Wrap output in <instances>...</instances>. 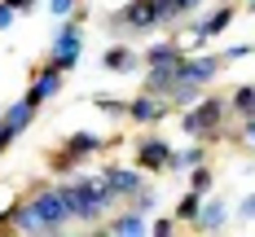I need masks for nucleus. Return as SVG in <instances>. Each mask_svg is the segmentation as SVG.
<instances>
[{
  "label": "nucleus",
  "mask_w": 255,
  "mask_h": 237,
  "mask_svg": "<svg viewBox=\"0 0 255 237\" xmlns=\"http://www.w3.org/2000/svg\"><path fill=\"white\" fill-rule=\"evenodd\" d=\"M13 224H18V233H53L49 224L35 215V207H22L18 215H13Z\"/></svg>",
  "instance_id": "11"
},
{
  "label": "nucleus",
  "mask_w": 255,
  "mask_h": 237,
  "mask_svg": "<svg viewBox=\"0 0 255 237\" xmlns=\"http://www.w3.org/2000/svg\"><path fill=\"white\" fill-rule=\"evenodd\" d=\"M211 75H216V57H194V62L180 57V79H189V83H207Z\"/></svg>",
  "instance_id": "7"
},
{
  "label": "nucleus",
  "mask_w": 255,
  "mask_h": 237,
  "mask_svg": "<svg viewBox=\"0 0 255 237\" xmlns=\"http://www.w3.org/2000/svg\"><path fill=\"white\" fill-rule=\"evenodd\" d=\"M31 207H35V215H40L49 229H57V224L66 220V202H62V193H57V189H44V193H35V202H31Z\"/></svg>",
  "instance_id": "1"
},
{
  "label": "nucleus",
  "mask_w": 255,
  "mask_h": 237,
  "mask_svg": "<svg viewBox=\"0 0 255 237\" xmlns=\"http://www.w3.org/2000/svg\"><path fill=\"white\" fill-rule=\"evenodd\" d=\"M220 220H225V207H220V202H211V207L198 215V224H203V229H220Z\"/></svg>",
  "instance_id": "17"
},
{
  "label": "nucleus",
  "mask_w": 255,
  "mask_h": 237,
  "mask_svg": "<svg viewBox=\"0 0 255 237\" xmlns=\"http://www.w3.org/2000/svg\"><path fill=\"white\" fill-rule=\"evenodd\" d=\"M110 233L115 237H136V233H145V220H141V215H124V220L110 224Z\"/></svg>",
  "instance_id": "12"
},
{
  "label": "nucleus",
  "mask_w": 255,
  "mask_h": 237,
  "mask_svg": "<svg viewBox=\"0 0 255 237\" xmlns=\"http://www.w3.org/2000/svg\"><path fill=\"white\" fill-rule=\"evenodd\" d=\"M31 114H35V105L26 101H18L13 105V110H9V114H4V123H0V150H4V145H9V141H13V136H18V132L26 128V123H31Z\"/></svg>",
  "instance_id": "2"
},
{
  "label": "nucleus",
  "mask_w": 255,
  "mask_h": 237,
  "mask_svg": "<svg viewBox=\"0 0 255 237\" xmlns=\"http://www.w3.org/2000/svg\"><path fill=\"white\" fill-rule=\"evenodd\" d=\"M158 62H180V49H172V44H154L150 49V66H158Z\"/></svg>",
  "instance_id": "16"
},
{
  "label": "nucleus",
  "mask_w": 255,
  "mask_h": 237,
  "mask_svg": "<svg viewBox=\"0 0 255 237\" xmlns=\"http://www.w3.org/2000/svg\"><path fill=\"white\" fill-rule=\"evenodd\" d=\"M4 4H9V9H26L31 0H4Z\"/></svg>",
  "instance_id": "21"
},
{
  "label": "nucleus",
  "mask_w": 255,
  "mask_h": 237,
  "mask_svg": "<svg viewBox=\"0 0 255 237\" xmlns=\"http://www.w3.org/2000/svg\"><path fill=\"white\" fill-rule=\"evenodd\" d=\"M106 66H110V71H132L136 57H132L128 49H115V53H106Z\"/></svg>",
  "instance_id": "15"
},
{
  "label": "nucleus",
  "mask_w": 255,
  "mask_h": 237,
  "mask_svg": "<svg viewBox=\"0 0 255 237\" xmlns=\"http://www.w3.org/2000/svg\"><path fill=\"white\" fill-rule=\"evenodd\" d=\"M242 211H247V215H255V198H247V207H242Z\"/></svg>",
  "instance_id": "22"
},
{
  "label": "nucleus",
  "mask_w": 255,
  "mask_h": 237,
  "mask_svg": "<svg viewBox=\"0 0 255 237\" xmlns=\"http://www.w3.org/2000/svg\"><path fill=\"white\" fill-rule=\"evenodd\" d=\"M180 4H185V9H189V4H198V0H180Z\"/></svg>",
  "instance_id": "23"
},
{
  "label": "nucleus",
  "mask_w": 255,
  "mask_h": 237,
  "mask_svg": "<svg viewBox=\"0 0 255 237\" xmlns=\"http://www.w3.org/2000/svg\"><path fill=\"white\" fill-rule=\"evenodd\" d=\"M75 62H79V31H62V35H57V49H53V66L66 71V66H75Z\"/></svg>",
  "instance_id": "5"
},
{
  "label": "nucleus",
  "mask_w": 255,
  "mask_h": 237,
  "mask_svg": "<svg viewBox=\"0 0 255 237\" xmlns=\"http://www.w3.org/2000/svg\"><path fill=\"white\" fill-rule=\"evenodd\" d=\"M158 114H163V105L150 101V97H136V101L128 105V119H136V123H154Z\"/></svg>",
  "instance_id": "10"
},
{
  "label": "nucleus",
  "mask_w": 255,
  "mask_h": 237,
  "mask_svg": "<svg viewBox=\"0 0 255 237\" xmlns=\"http://www.w3.org/2000/svg\"><path fill=\"white\" fill-rule=\"evenodd\" d=\"M88 150H102V141H97V136H88V132H79V136H71V145H66V154H71V162H75L79 154H88Z\"/></svg>",
  "instance_id": "13"
},
{
  "label": "nucleus",
  "mask_w": 255,
  "mask_h": 237,
  "mask_svg": "<svg viewBox=\"0 0 255 237\" xmlns=\"http://www.w3.org/2000/svg\"><path fill=\"white\" fill-rule=\"evenodd\" d=\"M71 9H75V0H53V13H57V18H66Z\"/></svg>",
  "instance_id": "18"
},
{
  "label": "nucleus",
  "mask_w": 255,
  "mask_h": 237,
  "mask_svg": "<svg viewBox=\"0 0 255 237\" xmlns=\"http://www.w3.org/2000/svg\"><path fill=\"white\" fill-rule=\"evenodd\" d=\"M57 88H62V71H57V66H49L44 75L35 79V88L26 92V101H31V105H40V101H44V97H53Z\"/></svg>",
  "instance_id": "8"
},
{
  "label": "nucleus",
  "mask_w": 255,
  "mask_h": 237,
  "mask_svg": "<svg viewBox=\"0 0 255 237\" xmlns=\"http://www.w3.org/2000/svg\"><path fill=\"white\" fill-rule=\"evenodd\" d=\"M220 128V105L216 101H203L189 119H185V132H194V136H203V132H216Z\"/></svg>",
  "instance_id": "4"
},
{
  "label": "nucleus",
  "mask_w": 255,
  "mask_h": 237,
  "mask_svg": "<svg viewBox=\"0 0 255 237\" xmlns=\"http://www.w3.org/2000/svg\"><path fill=\"white\" fill-rule=\"evenodd\" d=\"M13 22V9H9V4H4V0H0V31H4V26Z\"/></svg>",
  "instance_id": "20"
},
{
  "label": "nucleus",
  "mask_w": 255,
  "mask_h": 237,
  "mask_svg": "<svg viewBox=\"0 0 255 237\" xmlns=\"http://www.w3.org/2000/svg\"><path fill=\"white\" fill-rule=\"evenodd\" d=\"M136 162H141V167H172V150H167L163 141H145V145L136 150Z\"/></svg>",
  "instance_id": "9"
},
{
  "label": "nucleus",
  "mask_w": 255,
  "mask_h": 237,
  "mask_svg": "<svg viewBox=\"0 0 255 237\" xmlns=\"http://www.w3.org/2000/svg\"><path fill=\"white\" fill-rule=\"evenodd\" d=\"M150 4H154V18H158V22H172V18L185 13V4H180V0H150Z\"/></svg>",
  "instance_id": "14"
},
{
  "label": "nucleus",
  "mask_w": 255,
  "mask_h": 237,
  "mask_svg": "<svg viewBox=\"0 0 255 237\" xmlns=\"http://www.w3.org/2000/svg\"><path fill=\"white\" fill-rule=\"evenodd\" d=\"M158 18H154V4L150 0H132L124 9V18H119V26H132V31H145V26H154Z\"/></svg>",
  "instance_id": "6"
},
{
  "label": "nucleus",
  "mask_w": 255,
  "mask_h": 237,
  "mask_svg": "<svg viewBox=\"0 0 255 237\" xmlns=\"http://www.w3.org/2000/svg\"><path fill=\"white\" fill-rule=\"evenodd\" d=\"M102 184H106V189H115V193H124V198H136V193H141V176L128 171V167H106Z\"/></svg>",
  "instance_id": "3"
},
{
  "label": "nucleus",
  "mask_w": 255,
  "mask_h": 237,
  "mask_svg": "<svg viewBox=\"0 0 255 237\" xmlns=\"http://www.w3.org/2000/svg\"><path fill=\"white\" fill-rule=\"evenodd\" d=\"M194 211H198V189H194V193L185 198V207H180V215H194Z\"/></svg>",
  "instance_id": "19"
}]
</instances>
